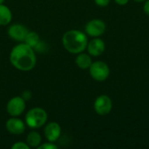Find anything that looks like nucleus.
Instances as JSON below:
<instances>
[{
	"label": "nucleus",
	"mask_w": 149,
	"mask_h": 149,
	"mask_svg": "<svg viewBox=\"0 0 149 149\" xmlns=\"http://www.w3.org/2000/svg\"><path fill=\"white\" fill-rule=\"evenodd\" d=\"M10 62L17 70L23 72L32 70L37 63L34 49L25 43L15 45L10 53Z\"/></svg>",
	"instance_id": "nucleus-1"
},
{
	"label": "nucleus",
	"mask_w": 149,
	"mask_h": 149,
	"mask_svg": "<svg viewBox=\"0 0 149 149\" xmlns=\"http://www.w3.org/2000/svg\"><path fill=\"white\" fill-rule=\"evenodd\" d=\"M62 43L67 52L79 54L87 47V38L80 31L71 30L65 32L62 38Z\"/></svg>",
	"instance_id": "nucleus-2"
},
{
	"label": "nucleus",
	"mask_w": 149,
	"mask_h": 149,
	"mask_svg": "<svg viewBox=\"0 0 149 149\" xmlns=\"http://www.w3.org/2000/svg\"><path fill=\"white\" fill-rule=\"evenodd\" d=\"M48 119L47 113L41 107L30 109L25 114V125L31 129H37L44 126Z\"/></svg>",
	"instance_id": "nucleus-3"
},
{
	"label": "nucleus",
	"mask_w": 149,
	"mask_h": 149,
	"mask_svg": "<svg viewBox=\"0 0 149 149\" xmlns=\"http://www.w3.org/2000/svg\"><path fill=\"white\" fill-rule=\"evenodd\" d=\"M89 68L92 78L97 81H104L109 76V68L107 65L102 61H96L92 63Z\"/></svg>",
	"instance_id": "nucleus-4"
},
{
	"label": "nucleus",
	"mask_w": 149,
	"mask_h": 149,
	"mask_svg": "<svg viewBox=\"0 0 149 149\" xmlns=\"http://www.w3.org/2000/svg\"><path fill=\"white\" fill-rule=\"evenodd\" d=\"M25 107V100L21 96H16L8 101L6 111L11 117H18L24 113Z\"/></svg>",
	"instance_id": "nucleus-5"
},
{
	"label": "nucleus",
	"mask_w": 149,
	"mask_h": 149,
	"mask_svg": "<svg viewBox=\"0 0 149 149\" xmlns=\"http://www.w3.org/2000/svg\"><path fill=\"white\" fill-rule=\"evenodd\" d=\"M7 32L11 39L17 42H24L29 31L25 26L20 24H14L8 28Z\"/></svg>",
	"instance_id": "nucleus-6"
},
{
	"label": "nucleus",
	"mask_w": 149,
	"mask_h": 149,
	"mask_svg": "<svg viewBox=\"0 0 149 149\" xmlns=\"http://www.w3.org/2000/svg\"><path fill=\"white\" fill-rule=\"evenodd\" d=\"M94 109L100 115H107L112 109V100L107 95L98 97L94 102Z\"/></svg>",
	"instance_id": "nucleus-7"
},
{
	"label": "nucleus",
	"mask_w": 149,
	"mask_h": 149,
	"mask_svg": "<svg viewBox=\"0 0 149 149\" xmlns=\"http://www.w3.org/2000/svg\"><path fill=\"white\" fill-rule=\"evenodd\" d=\"M5 127L10 134L14 135H19L24 133L25 123L17 117H12L6 121Z\"/></svg>",
	"instance_id": "nucleus-8"
},
{
	"label": "nucleus",
	"mask_w": 149,
	"mask_h": 149,
	"mask_svg": "<svg viewBox=\"0 0 149 149\" xmlns=\"http://www.w3.org/2000/svg\"><path fill=\"white\" fill-rule=\"evenodd\" d=\"M106 30L105 23L100 19L89 21L86 25V32L92 37H99L104 33Z\"/></svg>",
	"instance_id": "nucleus-9"
},
{
	"label": "nucleus",
	"mask_w": 149,
	"mask_h": 149,
	"mask_svg": "<svg viewBox=\"0 0 149 149\" xmlns=\"http://www.w3.org/2000/svg\"><path fill=\"white\" fill-rule=\"evenodd\" d=\"M44 134L48 141L55 142L61 135V127L57 122H49L44 130Z\"/></svg>",
	"instance_id": "nucleus-10"
},
{
	"label": "nucleus",
	"mask_w": 149,
	"mask_h": 149,
	"mask_svg": "<svg viewBox=\"0 0 149 149\" xmlns=\"http://www.w3.org/2000/svg\"><path fill=\"white\" fill-rule=\"evenodd\" d=\"M88 52L93 56H100L105 50V44L100 38H93L87 44Z\"/></svg>",
	"instance_id": "nucleus-11"
},
{
	"label": "nucleus",
	"mask_w": 149,
	"mask_h": 149,
	"mask_svg": "<svg viewBox=\"0 0 149 149\" xmlns=\"http://www.w3.org/2000/svg\"><path fill=\"white\" fill-rule=\"evenodd\" d=\"M12 19V13L9 7L0 4V25H7Z\"/></svg>",
	"instance_id": "nucleus-12"
},
{
	"label": "nucleus",
	"mask_w": 149,
	"mask_h": 149,
	"mask_svg": "<svg viewBox=\"0 0 149 149\" xmlns=\"http://www.w3.org/2000/svg\"><path fill=\"white\" fill-rule=\"evenodd\" d=\"M26 143L30 148H37L42 143V138L39 133L36 131H31L28 134L26 137Z\"/></svg>",
	"instance_id": "nucleus-13"
},
{
	"label": "nucleus",
	"mask_w": 149,
	"mask_h": 149,
	"mask_svg": "<svg viewBox=\"0 0 149 149\" xmlns=\"http://www.w3.org/2000/svg\"><path fill=\"white\" fill-rule=\"evenodd\" d=\"M76 64L81 69H87L92 65V58L89 55L80 52L76 58Z\"/></svg>",
	"instance_id": "nucleus-14"
},
{
	"label": "nucleus",
	"mask_w": 149,
	"mask_h": 149,
	"mask_svg": "<svg viewBox=\"0 0 149 149\" xmlns=\"http://www.w3.org/2000/svg\"><path fill=\"white\" fill-rule=\"evenodd\" d=\"M40 41L39 39V36L37 32L35 31H29L24 38V43H25L26 45H28L29 46H31V48H35L36 45L38 44V42Z\"/></svg>",
	"instance_id": "nucleus-15"
},
{
	"label": "nucleus",
	"mask_w": 149,
	"mask_h": 149,
	"mask_svg": "<svg viewBox=\"0 0 149 149\" xmlns=\"http://www.w3.org/2000/svg\"><path fill=\"white\" fill-rule=\"evenodd\" d=\"M12 149H29L30 147L28 146V144L26 142H22V141H17L16 143H14L11 146Z\"/></svg>",
	"instance_id": "nucleus-16"
},
{
	"label": "nucleus",
	"mask_w": 149,
	"mask_h": 149,
	"mask_svg": "<svg viewBox=\"0 0 149 149\" xmlns=\"http://www.w3.org/2000/svg\"><path fill=\"white\" fill-rule=\"evenodd\" d=\"M58 147L53 144V142H46V143H43V144H40L38 149H57Z\"/></svg>",
	"instance_id": "nucleus-17"
},
{
	"label": "nucleus",
	"mask_w": 149,
	"mask_h": 149,
	"mask_svg": "<svg viewBox=\"0 0 149 149\" xmlns=\"http://www.w3.org/2000/svg\"><path fill=\"white\" fill-rule=\"evenodd\" d=\"M34 50L37 51V52H45V50H46V45H45L44 42L39 41L38 44V45H36V47L34 48Z\"/></svg>",
	"instance_id": "nucleus-18"
},
{
	"label": "nucleus",
	"mask_w": 149,
	"mask_h": 149,
	"mask_svg": "<svg viewBox=\"0 0 149 149\" xmlns=\"http://www.w3.org/2000/svg\"><path fill=\"white\" fill-rule=\"evenodd\" d=\"M25 101H27V100H31V93L30 92V91H28V90H26V91H24V93H23V94H22V96H21Z\"/></svg>",
	"instance_id": "nucleus-19"
},
{
	"label": "nucleus",
	"mask_w": 149,
	"mask_h": 149,
	"mask_svg": "<svg viewBox=\"0 0 149 149\" xmlns=\"http://www.w3.org/2000/svg\"><path fill=\"white\" fill-rule=\"evenodd\" d=\"M94 1L100 6H107L110 2V0H94Z\"/></svg>",
	"instance_id": "nucleus-20"
},
{
	"label": "nucleus",
	"mask_w": 149,
	"mask_h": 149,
	"mask_svg": "<svg viewBox=\"0 0 149 149\" xmlns=\"http://www.w3.org/2000/svg\"><path fill=\"white\" fill-rule=\"evenodd\" d=\"M115 1H116V3H117L118 4H120V5H125V4H127V2H128V0H115Z\"/></svg>",
	"instance_id": "nucleus-21"
},
{
	"label": "nucleus",
	"mask_w": 149,
	"mask_h": 149,
	"mask_svg": "<svg viewBox=\"0 0 149 149\" xmlns=\"http://www.w3.org/2000/svg\"><path fill=\"white\" fill-rule=\"evenodd\" d=\"M144 11L149 15V1H148L146 3H145V5H144Z\"/></svg>",
	"instance_id": "nucleus-22"
},
{
	"label": "nucleus",
	"mask_w": 149,
	"mask_h": 149,
	"mask_svg": "<svg viewBox=\"0 0 149 149\" xmlns=\"http://www.w3.org/2000/svg\"><path fill=\"white\" fill-rule=\"evenodd\" d=\"M4 2V0H0V4H2Z\"/></svg>",
	"instance_id": "nucleus-23"
},
{
	"label": "nucleus",
	"mask_w": 149,
	"mask_h": 149,
	"mask_svg": "<svg viewBox=\"0 0 149 149\" xmlns=\"http://www.w3.org/2000/svg\"><path fill=\"white\" fill-rule=\"evenodd\" d=\"M134 1H136V2H142V1H144V0H134Z\"/></svg>",
	"instance_id": "nucleus-24"
}]
</instances>
